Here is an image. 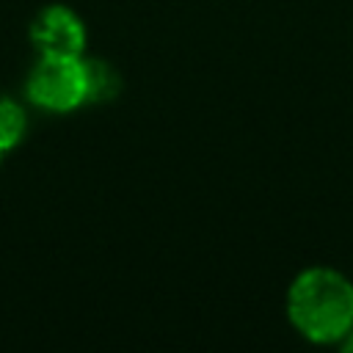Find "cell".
I'll use <instances>...</instances> for the list:
<instances>
[{"mask_svg": "<svg viewBox=\"0 0 353 353\" xmlns=\"http://www.w3.org/2000/svg\"><path fill=\"white\" fill-rule=\"evenodd\" d=\"M287 314L309 342H342L353 328V281L334 268H306L290 284Z\"/></svg>", "mask_w": 353, "mask_h": 353, "instance_id": "1", "label": "cell"}, {"mask_svg": "<svg viewBox=\"0 0 353 353\" xmlns=\"http://www.w3.org/2000/svg\"><path fill=\"white\" fill-rule=\"evenodd\" d=\"M28 97L33 105L55 113L74 110L85 102L83 58H47L33 66L28 77Z\"/></svg>", "mask_w": 353, "mask_h": 353, "instance_id": "2", "label": "cell"}, {"mask_svg": "<svg viewBox=\"0 0 353 353\" xmlns=\"http://www.w3.org/2000/svg\"><path fill=\"white\" fill-rule=\"evenodd\" d=\"M30 39L36 50L47 58H80L85 44V28L80 17L66 6H50L33 19Z\"/></svg>", "mask_w": 353, "mask_h": 353, "instance_id": "3", "label": "cell"}, {"mask_svg": "<svg viewBox=\"0 0 353 353\" xmlns=\"http://www.w3.org/2000/svg\"><path fill=\"white\" fill-rule=\"evenodd\" d=\"M83 83H85V102H108L121 88L119 72L99 58H83Z\"/></svg>", "mask_w": 353, "mask_h": 353, "instance_id": "4", "label": "cell"}, {"mask_svg": "<svg viewBox=\"0 0 353 353\" xmlns=\"http://www.w3.org/2000/svg\"><path fill=\"white\" fill-rule=\"evenodd\" d=\"M22 132H25V113H22V108L14 99L0 97V152L17 146Z\"/></svg>", "mask_w": 353, "mask_h": 353, "instance_id": "5", "label": "cell"}, {"mask_svg": "<svg viewBox=\"0 0 353 353\" xmlns=\"http://www.w3.org/2000/svg\"><path fill=\"white\" fill-rule=\"evenodd\" d=\"M342 347H345V350H353V328H350V331H347V336L342 339Z\"/></svg>", "mask_w": 353, "mask_h": 353, "instance_id": "6", "label": "cell"}, {"mask_svg": "<svg viewBox=\"0 0 353 353\" xmlns=\"http://www.w3.org/2000/svg\"><path fill=\"white\" fill-rule=\"evenodd\" d=\"M0 160H3V152H0Z\"/></svg>", "mask_w": 353, "mask_h": 353, "instance_id": "7", "label": "cell"}]
</instances>
